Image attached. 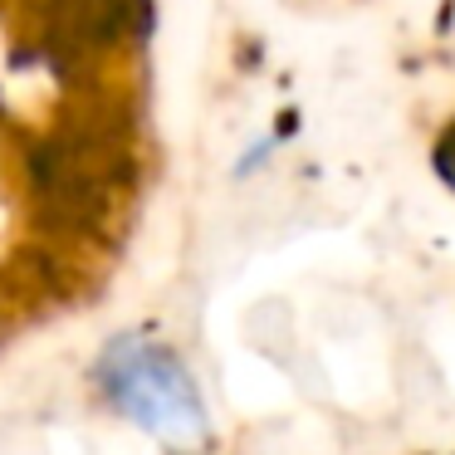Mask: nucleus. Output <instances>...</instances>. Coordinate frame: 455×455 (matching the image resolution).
Here are the masks:
<instances>
[{"mask_svg":"<svg viewBox=\"0 0 455 455\" xmlns=\"http://www.w3.org/2000/svg\"><path fill=\"white\" fill-rule=\"evenodd\" d=\"M99 382L123 416H132L142 431L162 435L167 445L206 441L201 392L167 347L148 343V338H118L99 363Z\"/></svg>","mask_w":455,"mask_h":455,"instance_id":"1","label":"nucleus"}]
</instances>
